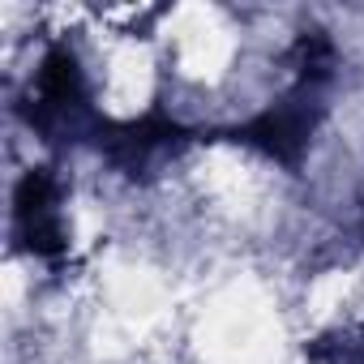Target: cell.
<instances>
[{"mask_svg": "<svg viewBox=\"0 0 364 364\" xmlns=\"http://www.w3.org/2000/svg\"><path fill=\"white\" fill-rule=\"evenodd\" d=\"M56 180L48 167H35L22 176V185L14 193V219H18V236L26 240L31 253L39 257H60L65 253V223L56 210Z\"/></svg>", "mask_w": 364, "mask_h": 364, "instance_id": "7a4b0ae2", "label": "cell"}, {"mask_svg": "<svg viewBox=\"0 0 364 364\" xmlns=\"http://www.w3.org/2000/svg\"><path fill=\"white\" fill-rule=\"evenodd\" d=\"M317 116H321V86L296 77V90H291L283 103H274V107L262 112L257 120L240 124L232 137L245 141V146L266 150V154L279 159V163H296L300 150H304V141H309V133H313V124H317Z\"/></svg>", "mask_w": 364, "mask_h": 364, "instance_id": "6da1fadb", "label": "cell"}]
</instances>
